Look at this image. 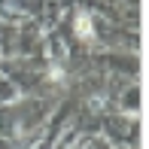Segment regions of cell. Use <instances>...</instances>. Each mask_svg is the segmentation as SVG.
<instances>
[{
	"mask_svg": "<svg viewBox=\"0 0 149 149\" xmlns=\"http://www.w3.org/2000/svg\"><path fill=\"white\" fill-rule=\"evenodd\" d=\"M76 33H79L82 40H88V37H91V24H88V18H85V15H79V18H76Z\"/></svg>",
	"mask_w": 149,
	"mask_h": 149,
	"instance_id": "obj_1",
	"label": "cell"
}]
</instances>
